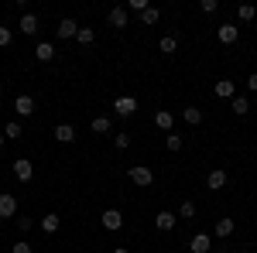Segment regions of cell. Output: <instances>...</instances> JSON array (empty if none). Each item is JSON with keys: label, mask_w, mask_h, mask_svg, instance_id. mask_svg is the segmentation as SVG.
Returning <instances> with one entry per match:
<instances>
[{"label": "cell", "mask_w": 257, "mask_h": 253, "mask_svg": "<svg viewBox=\"0 0 257 253\" xmlns=\"http://www.w3.org/2000/svg\"><path fill=\"white\" fill-rule=\"evenodd\" d=\"M127 175H131V181H134V185H141V188H148V185L155 181V171H151L148 164H134Z\"/></svg>", "instance_id": "6da1fadb"}, {"label": "cell", "mask_w": 257, "mask_h": 253, "mask_svg": "<svg viewBox=\"0 0 257 253\" xmlns=\"http://www.w3.org/2000/svg\"><path fill=\"white\" fill-rule=\"evenodd\" d=\"M113 113H117V117H134V113H138V99L134 96H117L113 99Z\"/></svg>", "instance_id": "7a4b0ae2"}, {"label": "cell", "mask_w": 257, "mask_h": 253, "mask_svg": "<svg viewBox=\"0 0 257 253\" xmlns=\"http://www.w3.org/2000/svg\"><path fill=\"white\" fill-rule=\"evenodd\" d=\"M0 219H18V198L11 192H0Z\"/></svg>", "instance_id": "3957f363"}, {"label": "cell", "mask_w": 257, "mask_h": 253, "mask_svg": "<svg viewBox=\"0 0 257 253\" xmlns=\"http://www.w3.org/2000/svg\"><path fill=\"white\" fill-rule=\"evenodd\" d=\"M55 35H59L62 41L76 38V35H79V21H72V18H62V21H59V28H55Z\"/></svg>", "instance_id": "277c9868"}, {"label": "cell", "mask_w": 257, "mask_h": 253, "mask_svg": "<svg viewBox=\"0 0 257 253\" xmlns=\"http://www.w3.org/2000/svg\"><path fill=\"white\" fill-rule=\"evenodd\" d=\"M189 250L192 253H209L213 250V236L209 233H196L192 239H189Z\"/></svg>", "instance_id": "5b68a950"}, {"label": "cell", "mask_w": 257, "mask_h": 253, "mask_svg": "<svg viewBox=\"0 0 257 253\" xmlns=\"http://www.w3.org/2000/svg\"><path fill=\"white\" fill-rule=\"evenodd\" d=\"M213 93H216L219 99H237V82H233V79H219L216 86H213Z\"/></svg>", "instance_id": "8992f818"}, {"label": "cell", "mask_w": 257, "mask_h": 253, "mask_svg": "<svg viewBox=\"0 0 257 253\" xmlns=\"http://www.w3.org/2000/svg\"><path fill=\"white\" fill-rule=\"evenodd\" d=\"M99 222H103V229H110V233H113V229L123 226V215H120V209H106V212L99 215Z\"/></svg>", "instance_id": "52a82bcc"}, {"label": "cell", "mask_w": 257, "mask_h": 253, "mask_svg": "<svg viewBox=\"0 0 257 253\" xmlns=\"http://www.w3.org/2000/svg\"><path fill=\"white\" fill-rule=\"evenodd\" d=\"M216 38L223 41V45H237L240 28H237V24H219V28H216Z\"/></svg>", "instance_id": "ba28073f"}, {"label": "cell", "mask_w": 257, "mask_h": 253, "mask_svg": "<svg viewBox=\"0 0 257 253\" xmlns=\"http://www.w3.org/2000/svg\"><path fill=\"white\" fill-rule=\"evenodd\" d=\"M14 175H18V181H31V178H35V164H31L28 157H18V161H14Z\"/></svg>", "instance_id": "9c48e42d"}, {"label": "cell", "mask_w": 257, "mask_h": 253, "mask_svg": "<svg viewBox=\"0 0 257 253\" xmlns=\"http://www.w3.org/2000/svg\"><path fill=\"white\" fill-rule=\"evenodd\" d=\"M155 226H158L161 233H168V229H175V212H172V209H161V212L155 215Z\"/></svg>", "instance_id": "30bf717a"}, {"label": "cell", "mask_w": 257, "mask_h": 253, "mask_svg": "<svg viewBox=\"0 0 257 253\" xmlns=\"http://www.w3.org/2000/svg\"><path fill=\"white\" fill-rule=\"evenodd\" d=\"M14 113L18 117H31L35 113V96H18L14 99Z\"/></svg>", "instance_id": "8fae6325"}, {"label": "cell", "mask_w": 257, "mask_h": 253, "mask_svg": "<svg viewBox=\"0 0 257 253\" xmlns=\"http://www.w3.org/2000/svg\"><path fill=\"white\" fill-rule=\"evenodd\" d=\"M206 188H209V192H219V188H226V171H223V168L209 171V178H206Z\"/></svg>", "instance_id": "7c38bea8"}, {"label": "cell", "mask_w": 257, "mask_h": 253, "mask_svg": "<svg viewBox=\"0 0 257 253\" xmlns=\"http://www.w3.org/2000/svg\"><path fill=\"white\" fill-rule=\"evenodd\" d=\"M38 226H41V233H48V236H52V233H59L62 219H59L55 212H48V215H41V222H38Z\"/></svg>", "instance_id": "4fadbf2b"}, {"label": "cell", "mask_w": 257, "mask_h": 253, "mask_svg": "<svg viewBox=\"0 0 257 253\" xmlns=\"http://www.w3.org/2000/svg\"><path fill=\"white\" fill-rule=\"evenodd\" d=\"M127 21H131L127 7H113V11H110V24H113V28H127Z\"/></svg>", "instance_id": "5bb4252c"}, {"label": "cell", "mask_w": 257, "mask_h": 253, "mask_svg": "<svg viewBox=\"0 0 257 253\" xmlns=\"http://www.w3.org/2000/svg\"><path fill=\"white\" fill-rule=\"evenodd\" d=\"M172 123H175L172 110H158V113H155V127H158V130H172Z\"/></svg>", "instance_id": "9a60e30c"}, {"label": "cell", "mask_w": 257, "mask_h": 253, "mask_svg": "<svg viewBox=\"0 0 257 253\" xmlns=\"http://www.w3.org/2000/svg\"><path fill=\"white\" fill-rule=\"evenodd\" d=\"M55 140H59V144H72V140H76V130H72L69 123H59V127H55Z\"/></svg>", "instance_id": "2e32d148"}, {"label": "cell", "mask_w": 257, "mask_h": 253, "mask_svg": "<svg viewBox=\"0 0 257 253\" xmlns=\"http://www.w3.org/2000/svg\"><path fill=\"white\" fill-rule=\"evenodd\" d=\"M182 117H185L189 127H199V123H202V110H199V106H185V110H182Z\"/></svg>", "instance_id": "e0dca14e"}, {"label": "cell", "mask_w": 257, "mask_h": 253, "mask_svg": "<svg viewBox=\"0 0 257 253\" xmlns=\"http://www.w3.org/2000/svg\"><path fill=\"white\" fill-rule=\"evenodd\" d=\"M21 134H24L21 120H7V127H4V137H7V140H21Z\"/></svg>", "instance_id": "ac0fdd59"}, {"label": "cell", "mask_w": 257, "mask_h": 253, "mask_svg": "<svg viewBox=\"0 0 257 253\" xmlns=\"http://www.w3.org/2000/svg\"><path fill=\"white\" fill-rule=\"evenodd\" d=\"M18 28L24 31V35H38V18H35V14H24Z\"/></svg>", "instance_id": "d6986e66"}, {"label": "cell", "mask_w": 257, "mask_h": 253, "mask_svg": "<svg viewBox=\"0 0 257 253\" xmlns=\"http://www.w3.org/2000/svg\"><path fill=\"white\" fill-rule=\"evenodd\" d=\"M230 106H233V113H237V117H247V113H250V99H247V96L230 99Z\"/></svg>", "instance_id": "ffe728a7"}, {"label": "cell", "mask_w": 257, "mask_h": 253, "mask_svg": "<svg viewBox=\"0 0 257 253\" xmlns=\"http://www.w3.org/2000/svg\"><path fill=\"white\" fill-rule=\"evenodd\" d=\"M35 55H38V62H52V59H55V48H52L48 41H38V48H35Z\"/></svg>", "instance_id": "44dd1931"}, {"label": "cell", "mask_w": 257, "mask_h": 253, "mask_svg": "<svg viewBox=\"0 0 257 253\" xmlns=\"http://www.w3.org/2000/svg\"><path fill=\"white\" fill-rule=\"evenodd\" d=\"M158 48H161V55H172L178 48V35H165V38L158 41Z\"/></svg>", "instance_id": "7402d4cb"}, {"label": "cell", "mask_w": 257, "mask_h": 253, "mask_svg": "<svg viewBox=\"0 0 257 253\" xmlns=\"http://www.w3.org/2000/svg\"><path fill=\"white\" fill-rule=\"evenodd\" d=\"M213 233L219 236V239H226V236L233 233V219H216V229Z\"/></svg>", "instance_id": "603a6c76"}, {"label": "cell", "mask_w": 257, "mask_h": 253, "mask_svg": "<svg viewBox=\"0 0 257 253\" xmlns=\"http://www.w3.org/2000/svg\"><path fill=\"white\" fill-rule=\"evenodd\" d=\"M89 127H93V134H110V117H93Z\"/></svg>", "instance_id": "cb8c5ba5"}, {"label": "cell", "mask_w": 257, "mask_h": 253, "mask_svg": "<svg viewBox=\"0 0 257 253\" xmlns=\"http://www.w3.org/2000/svg\"><path fill=\"white\" fill-rule=\"evenodd\" d=\"M158 18H161L158 7H148V11L141 14V24H144V28H151V24H158Z\"/></svg>", "instance_id": "d4e9b609"}, {"label": "cell", "mask_w": 257, "mask_h": 253, "mask_svg": "<svg viewBox=\"0 0 257 253\" xmlns=\"http://www.w3.org/2000/svg\"><path fill=\"white\" fill-rule=\"evenodd\" d=\"M76 41H79V45H93V41H96V31H93V28H79Z\"/></svg>", "instance_id": "484cf974"}, {"label": "cell", "mask_w": 257, "mask_h": 253, "mask_svg": "<svg viewBox=\"0 0 257 253\" xmlns=\"http://www.w3.org/2000/svg\"><path fill=\"white\" fill-rule=\"evenodd\" d=\"M182 144H185V140H182L178 134H168V137H165V147H168L172 154H175V151H182Z\"/></svg>", "instance_id": "4316f807"}, {"label": "cell", "mask_w": 257, "mask_h": 253, "mask_svg": "<svg viewBox=\"0 0 257 253\" xmlns=\"http://www.w3.org/2000/svg\"><path fill=\"white\" fill-rule=\"evenodd\" d=\"M237 18L240 21H254L257 18V7H254V4H243V7L237 11Z\"/></svg>", "instance_id": "83f0119b"}, {"label": "cell", "mask_w": 257, "mask_h": 253, "mask_svg": "<svg viewBox=\"0 0 257 253\" xmlns=\"http://www.w3.org/2000/svg\"><path fill=\"white\" fill-rule=\"evenodd\" d=\"M14 222H18V229H21V233H31V229H35V219H31V215H18Z\"/></svg>", "instance_id": "f1b7e54d"}, {"label": "cell", "mask_w": 257, "mask_h": 253, "mask_svg": "<svg viewBox=\"0 0 257 253\" xmlns=\"http://www.w3.org/2000/svg\"><path fill=\"white\" fill-rule=\"evenodd\" d=\"M196 215V202H182L178 205V219H192Z\"/></svg>", "instance_id": "f546056e"}, {"label": "cell", "mask_w": 257, "mask_h": 253, "mask_svg": "<svg viewBox=\"0 0 257 253\" xmlns=\"http://www.w3.org/2000/svg\"><path fill=\"white\" fill-rule=\"evenodd\" d=\"M113 147H117V151H127V147H131V134H123V130H120V134L113 137Z\"/></svg>", "instance_id": "4dcf8cb0"}, {"label": "cell", "mask_w": 257, "mask_h": 253, "mask_svg": "<svg viewBox=\"0 0 257 253\" xmlns=\"http://www.w3.org/2000/svg\"><path fill=\"white\" fill-rule=\"evenodd\" d=\"M11 41H14V31H11V28H4V24H0V48H7V45H11Z\"/></svg>", "instance_id": "1f68e13d"}, {"label": "cell", "mask_w": 257, "mask_h": 253, "mask_svg": "<svg viewBox=\"0 0 257 253\" xmlns=\"http://www.w3.org/2000/svg\"><path fill=\"white\" fill-rule=\"evenodd\" d=\"M127 11H138V14H144V11H148V0H127Z\"/></svg>", "instance_id": "d6a6232c"}, {"label": "cell", "mask_w": 257, "mask_h": 253, "mask_svg": "<svg viewBox=\"0 0 257 253\" xmlns=\"http://www.w3.org/2000/svg\"><path fill=\"white\" fill-rule=\"evenodd\" d=\"M11 253H31V243H28V239H18V243L11 246Z\"/></svg>", "instance_id": "836d02e7"}, {"label": "cell", "mask_w": 257, "mask_h": 253, "mask_svg": "<svg viewBox=\"0 0 257 253\" xmlns=\"http://www.w3.org/2000/svg\"><path fill=\"white\" fill-rule=\"evenodd\" d=\"M219 7V0H202V14H213Z\"/></svg>", "instance_id": "e575fe53"}, {"label": "cell", "mask_w": 257, "mask_h": 253, "mask_svg": "<svg viewBox=\"0 0 257 253\" xmlns=\"http://www.w3.org/2000/svg\"><path fill=\"white\" fill-rule=\"evenodd\" d=\"M247 89H250V93H257V72H254V76H247Z\"/></svg>", "instance_id": "d590c367"}, {"label": "cell", "mask_w": 257, "mask_h": 253, "mask_svg": "<svg viewBox=\"0 0 257 253\" xmlns=\"http://www.w3.org/2000/svg\"><path fill=\"white\" fill-rule=\"evenodd\" d=\"M113 253H131V250H123V246H117V250H113Z\"/></svg>", "instance_id": "8d00e7d4"}, {"label": "cell", "mask_w": 257, "mask_h": 253, "mask_svg": "<svg viewBox=\"0 0 257 253\" xmlns=\"http://www.w3.org/2000/svg\"><path fill=\"white\" fill-rule=\"evenodd\" d=\"M4 140H7V137H4V130H0V147H4Z\"/></svg>", "instance_id": "74e56055"}]
</instances>
